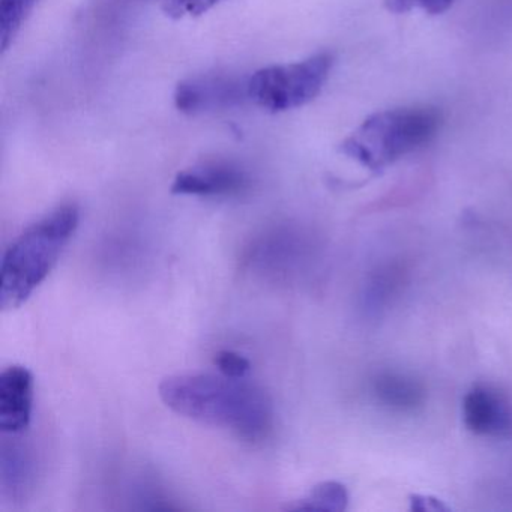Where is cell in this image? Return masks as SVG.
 Masks as SVG:
<instances>
[{
  "instance_id": "obj_1",
  "label": "cell",
  "mask_w": 512,
  "mask_h": 512,
  "mask_svg": "<svg viewBox=\"0 0 512 512\" xmlns=\"http://www.w3.org/2000/svg\"><path fill=\"white\" fill-rule=\"evenodd\" d=\"M169 409L200 424L224 428L245 440H259L272 427L274 409L263 389L218 373L166 377L158 386Z\"/></svg>"
},
{
  "instance_id": "obj_2",
  "label": "cell",
  "mask_w": 512,
  "mask_h": 512,
  "mask_svg": "<svg viewBox=\"0 0 512 512\" xmlns=\"http://www.w3.org/2000/svg\"><path fill=\"white\" fill-rule=\"evenodd\" d=\"M79 223V206L65 203L17 236L2 259V310H16L31 298L59 262Z\"/></svg>"
},
{
  "instance_id": "obj_3",
  "label": "cell",
  "mask_w": 512,
  "mask_h": 512,
  "mask_svg": "<svg viewBox=\"0 0 512 512\" xmlns=\"http://www.w3.org/2000/svg\"><path fill=\"white\" fill-rule=\"evenodd\" d=\"M442 115L436 107L410 106L368 116L341 143V154L373 173L428 145L439 133Z\"/></svg>"
},
{
  "instance_id": "obj_4",
  "label": "cell",
  "mask_w": 512,
  "mask_h": 512,
  "mask_svg": "<svg viewBox=\"0 0 512 512\" xmlns=\"http://www.w3.org/2000/svg\"><path fill=\"white\" fill-rule=\"evenodd\" d=\"M334 67V56L323 52L304 61L272 65L248 77V98L271 113L289 112L319 97Z\"/></svg>"
},
{
  "instance_id": "obj_5",
  "label": "cell",
  "mask_w": 512,
  "mask_h": 512,
  "mask_svg": "<svg viewBox=\"0 0 512 512\" xmlns=\"http://www.w3.org/2000/svg\"><path fill=\"white\" fill-rule=\"evenodd\" d=\"M244 97L248 98V79L211 74L179 83L175 91V106L185 115H199L235 106Z\"/></svg>"
},
{
  "instance_id": "obj_6",
  "label": "cell",
  "mask_w": 512,
  "mask_h": 512,
  "mask_svg": "<svg viewBox=\"0 0 512 512\" xmlns=\"http://www.w3.org/2000/svg\"><path fill=\"white\" fill-rule=\"evenodd\" d=\"M244 170L230 163H205L182 170L172 184V193L179 196L217 197L239 193L247 187Z\"/></svg>"
},
{
  "instance_id": "obj_7",
  "label": "cell",
  "mask_w": 512,
  "mask_h": 512,
  "mask_svg": "<svg viewBox=\"0 0 512 512\" xmlns=\"http://www.w3.org/2000/svg\"><path fill=\"white\" fill-rule=\"evenodd\" d=\"M464 427L476 436H503L512 428V412L497 389L475 385L463 398Z\"/></svg>"
},
{
  "instance_id": "obj_8",
  "label": "cell",
  "mask_w": 512,
  "mask_h": 512,
  "mask_svg": "<svg viewBox=\"0 0 512 512\" xmlns=\"http://www.w3.org/2000/svg\"><path fill=\"white\" fill-rule=\"evenodd\" d=\"M34 376L22 365L0 374V428L7 434H22L31 424Z\"/></svg>"
},
{
  "instance_id": "obj_9",
  "label": "cell",
  "mask_w": 512,
  "mask_h": 512,
  "mask_svg": "<svg viewBox=\"0 0 512 512\" xmlns=\"http://www.w3.org/2000/svg\"><path fill=\"white\" fill-rule=\"evenodd\" d=\"M31 457L20 445L4 443L2 449V488L11 496H22L32 479Z\"/></svg>"
},
{
  "instance_id": "obj_10",
  "label": "cell",
  "mask_w": 512,
  "mask_h": 512,
  "mask_svg": "<svg viewBox=\"0 0 512 512\" xmlns=\"http://www.w3.org/2000/svg\"><path fill=\"white\" fill-rule=\"evenodd\" d=\"M374 392L383 403L397 409H413L424 400L421 385L397 374H385L374 383Z\"/></svg>"
},
{
  "instance_id": "obj_11",
  "label": "cell",
  "mask_w": 512,
  "mask_h": 512,
  "mask_svg": "<svg viewBox=\"0 0 512 512\" xmlns=\"http://www.w3.org/2000/svg\"><path fill=\"white\" fill-rule=\"evenodd\" d=\"M349 506V491L346 485L338 481H325L317 484L307 497L298 500L296 505L287 506V509L296 511H346Z\"/></svg>"
},
{
  "instance_id": "obj_12",
  "label": "cell",
  "mask_w": 512,
  "mask_h": 512,
  "mask_svg": "<svg viewBox=\"0 0 512 512\" xmlns=\"http://www.w3.org/2000/svg\"><path fill=\"white\" fill-rule=\"evenodd\" d=\"M38 0H0V47L7 52L31 16Z\"/></svg>"
},
{
  "instance_id": "obj_13",
  "label": "cell",
  "mask_w": 512,
  "mask_h": 512,
  "mask_svg": "<svg viewBox=\"0 0 512 512\" xmlns=\"http://www.w3.org/2000/svg\"><path fill=\"white\" fill-rule=\"evenodd\" d=\"M223 0H160L161 10L173 20L194 19L217 7Z\"/></svg>"
},
{
  "instance_id": "obj_14",
  "label": "cell",
  "mask_w": 512,
  "mask_h": 512,
  "mask_svg": "<svg viewBox=\"0 0 512 512\" xmlns=\"http://www.w3.org/2000/svg\"><path fill=\"white\" fill-rule=\"evenodd\" d=\"M454 0H383L386 10L392 14H406L413 10H421L430 16L445 13Z\"/></svg>"
},
{
  "instance_id": "obj_15",
  "label": "cell",
  "mask_w": 512,
  "mask_h": 512,
  "mask_svg": "<svg viewBox=\"0 0 512 512\" xmlns=\"http://www.w3.org/2000/svg\"><path fill=\"white\" fill-rule=\"evenodd\" d=\"M214 364L221 374L236 377V379H244L251 370L250 361L245 356L233 352V350H221V352H218L215 355Z\"/></svg>"
},
{
  "instance_id": "obj_16",
  "label": "cell",
  "mask_w": 512,
  "mask_h": 512,
  "mask_svg": "<svg viewBox=\"0 0 512 512\" xmlns=\"http://www.w3.org/2000/svg\"><path fill=\"white\" fill-rule=\"evenodd\" d=\"M410 509L412 511H448V506L442 502V500L436 499V497L422 496V494H412L410 496Z\"/></svg>"
}]
</instances>
